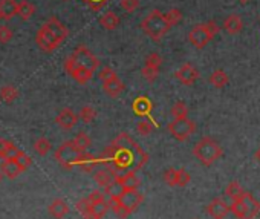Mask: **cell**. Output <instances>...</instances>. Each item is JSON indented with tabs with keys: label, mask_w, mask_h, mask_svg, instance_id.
<instances>
[{
	"label": "cell",
	"mask_w": 260,
	"mask_h": 219,
	"mask_svg": "<svg viewBox=\"0 0 260 219\" xmlns=\"http://www.w3.org/2000/svg\"><path fill=\"white\" fill-rule=\"evenodd\" d=\"M100 25L104 29H107V31H113L119 25V17H118V15L113 11H109V12H106L103 17L100 19Z\"/></svg>",
	"instance_id": "cell-25"
},
{
	"label": "cell",
	"mask_w": 260,
	"mask_h": 219,
	"mask_svg": "<svg viewBox=\"0 0 260 219\" xmlns=\"http://www.w3.org/2000/svg\"><path fill=\"white\" fill-rule=\"evenodd\" d=\"M226 195L236 201V199L243 196V190H242V187L237 182H229L228 187H226Z\"/></svg>",
	"instance_id": "cell-37"
},
{
	"label": "cell",
	"mask_w": 260,
	"mask_h": 219,
	"mask_svg": "<svg viewBox=\"0 0 260 219\" xmlns=\"http://www.w3.org/2000/svg\"><path fill=\"white\" fill-rule=\"evenodd\" d=\"M141 74H143V77L146 78V80L149 82V83H153L158 78V75H159V69H156V68H151V66H144L143 68V71H141Z\"/></svg>",
	"instance_id": "cell-38"
},
{
	"label": "cell",
	"mask_w": 260,
	"mask_h": 219,
	"mask_svg": "<svg viewBox=\"0 0 260 219\" xmlns=\"http://www.w3.org/2000/svg\"><path fill=\"white\" fill-rule=\"evenodd\" d=\"M87 199H89L90 204H95V202L104 201V199H106V195H104V192H101V190H94V192H92V193L87 196Z\"/></svg>",
	"instance_id": "cell-46"
},
{
	"label": "cell",
	"mask_w": 260,
	"mask_h": 219,
	"mask_svg": "<svg viewBox=\"0 0 260 219\" xmlns=\"http://www.w3.org/2000/svg\"><path fill=\"white\" fill-rule=\"evenodd\" d=\"M219 34V26L216 22H207L196 25L188 33V42L197 49H204L205 46Z\"/></svg>",
	"instance_id": "cell-5"
},
{
	"label": "cell",
	"mask_w": 260,
	"mask_h": 219,
	"mask_svg": "<svg viewBox=\"0 0 260 219\" xmlns=\"http://www.w3.org/2000/svg\"><path fill=\"white\" fill-rule=\"evenodd\" d=\"M143 199H144V196L141 193H138L136 190H124L116 198V202H119L121 206H124L130 212H133L135 209H138V206L141 204Z\"/></svg>",
	"instance_id": "cell-13"
},
{
	"label": "cell",
	"mask_w": 260,
	"mask_h": 219,
	"mask_svg": "<svg viewBox=\"0 0 260 219\" xmlns=\"http://www.w3.org/2000/svg\"><path fill=\"white\" fill-rule=\"evenodd\" d=\"M44 28L49 31V34L61 44L65 40H66V37L69 36V29L61 23L57 17H51L49 20H46L44 23Z\"/></svg>",
	"instance_id": "cell-10"
},
{
	"label": "cell",
	"mask_w": 260,
	"mask_h": 219,
	"mask_svg": "<svg viewBox=\"0 0 260 219\" xmlns=\"http://www.w3.org/2000/svg\"><path fill=\"white\" fill-rule=\"evenodd\" d=\"M80 153H81V152L74 146L72 141H66V143H63V144H61V146L57 149V152H55V160H57L61 166H63L65 169L71 170V169H74V167L76 166V160H78Z\"/></svg>",
	"instance_id": "cell-8"
},
{
	"label": "cell",
	"mask_w": 260,
	"mask_h": 219,
	"mask_svg": "<svg viewBox=\"0 0 260 219\" xmlns=\"http://www.w3.org/2000/svg\"><path fill=\"white\" fill-rule=\"evenodd\" d=\"M36 14V6L28 2V0H22L17 2V15L22 20H29Z\"/></svg>",
	"instance_id": "cell-22"
},
{
	"label": "cell",
	"mask_w": 260,
	"mask_h": 219,
	"mask_svg": "<svg viewBox=\"0 0 260 219\" xmlns=\"http://www.w3.org/2000/svg\"><path fill=\"white\" fill-rule=\"evenodd\" d=\"M49 213L51 216H54L55 219H63L68 213H69V206L68 202L63 199H55L52 204L49 206Z\"/></svg>",
	"instance_id": "cell-21"
},
{
	"label": "cell",
	"mask_w": 260,
	"mask_h": 219,
	"mask_svg": "<svg viewBox=\"0 0 260 219\" xmlns=\"http://www.w3.org/2000/svg\"><path fill=\"white\" fill-rule=\"evenodd\" d=\"M92 215H94L95 219H103L104 215L109 212V204H107V201H100V202H95V204H92Z\"/></svg>",
	"instance_id": "cell-30"
},
{
	"label": "cell",
	"mask_w": 260,
	"mask_h": 219,
	"mask_svg": "<svg viewBox=\"0 0 260 219\" xmlns=\"http://www.w3.org/2000/svg\"><path fill=\"white\" fill-rule=\"evenodd\" d=\"M0 182H2V172H0Z\"/></svg>",
	"instance_id": "cell-51"
},
{
	"label": "cell",
	"mask_w": 260,
	"mask_h": 219,
	"mask_svg": "<svg viewBox=\"0 0 260 219\" xmlns=\"http://www.w3.org/2000/svg\"><path fill=\"white\" fill-rule=\"evenodd\" d=\"M175 77L178 78L182 85L190 86V85H193V83H196L199 80V71L191 63H186V65H182L176 71Z\"/></svg>",
	"instance_id": "cell-11"
},
{
	"label": "cell",
	"mask_w": 260,
	"mask_h": 219,
	"mask_svg": "<svg viewBox=\"0 0 260 219\" xmlns=\"http://www.w3.org/2000/svg\"><path fill=\"white\" fill-rule=\"evenodd\" d=\"M116 72L112 69V68H109V66H106V68H103L97 75H98V78H100V80L101 82H104V80H107V78H111V77H113Z\"/></svg>",
	"instance_id": "cell-47"
},
{
	"label": "cell",
	"mask_w": 260,
	"mask_h": 219,
	"mask_svg": "<svg viewBox=\"0 0 260 219\" xmlns=\"http://www.w3.org/2000/svg\"><path fill=\"white\" fill-rule=\"evenodd\" d=\"M103 89H104V92H106L109 97L116 98L119 93L124 90V83H122L119 78H118V75L115 74L113 77L107 78V80L103 82Z\"/></svg>",
	"instance_id": "cell-14"
},
{
	"label": "cell",
	"mask_w": 260,
	"mask_h": 219,
	"mask_svg": "<svg viewBox=\"0 0 260 219\" xmlns=\"http://www.w3.org/2000/svg\"><path fill=\"white\" fill-rule=\"evenodd\" d=\"M147 161L149 153L127 132L119 133L100 158V163L106 164L115 178L126 172L140 170Z\"/></svg>",
	"instance_id": "cell-1"
},
{
	"label": "cell",
	"mask_w": 260,
	"mask_h": 219,
	"mask_svg": "<svg viewBox=\"0 0 260 219\" xmlns=\"http://www.w3.org/2000/svg\"><path fill=\"white\" fill-rule=\"evenodd\" d=\"M239 2H240V3H243V5H245V3H248V2H250V0H239Z\"/></svg>",
	"instance_id": "cell-50"
},
{
	"label": "cell",
	"mask_w": 260,
	"mask_h": 219,
	"mask_svg": "<svg viewBox=\"0 0 260 219\" xmlns=\"http://www.w3.org/2000/svg\"><path fill=\"white\" fill-rule=\"evenodd\" d=\"M146 65L159 69V68L162 66V57H161L158 52H151V54H149L147 58H146Z\"/></svg>",
	"instance_id": "cell-39"
},
{
	"label": "cell",
	"mask_w": 260,
	"mask_h": 219,
	"mask_svg": "<svg viewBox=\"0 0 260 219\" xmlns=\"http://www.w3.org/2000/svg\"><path fill=\"white\" fill-rule=\"evenodd\" d=\"M223 29L226 31L228 34H239L240 31L243 29V20L239 17L237 14H231L223 20Z\"/></svg>",
	"instance_id": "cell-18"
},
{
	"label": "cell",
	"mask_w": 260,
	"mask_h": 219,
	"mask_svg": "<svg viewBox=\"0 0 260 219\" xmlns=\"http://www.w3.org/2000/svg\"><path fill=\"white\" fill-rule=\"evenodd\" d=\"M141 29L144 31V34L150 37L153 42H159L168 31H170V25L165 20L164 14L159 9L150 11L146 17L141 20Z\"/></svg>",
	"instance_id": "cell-3"
},
{
	"label": "cell",
	"mask_w": 260,
	"mask_h": 219,
	"mask_svg": "<svg viewBox=\"0 0 260 219\" xmlns=\"http://www.w3.org/2000/svg\"><path fill=\"white\" fill-rule=\"evenodd\" d=\"M83 2H84L92 11H100V9H103L107 3H109V0H83Z\"/></svg>",
	"instance_id": "cell-44"
},
{
	"label": "cell",
	"mask_w": 260,
	"mask_h": 219,
	"mask_svg": "<svg viewBox=\"0 0 260 219\" xmlns=\"http://www.w3.org/2000/svg\"><path fill=\"white\" fill-rule=\"evenodd\" d=\"M176 179H178V170L176 169H168L165 174H164V181L168 185H176Z\"/></svg>",
	"instance_id": "cell-45"
},
{
	"label": "cell",
	"mask_w": 260,
	"mask_h": 219,
	"mask_svg": "<svg viewBox=\"0 0 260 219\" xmlns=\"http://www.w3.org/2000/svg\"><path fill=\"white\" fill-rule=\"evenodd\" d=\"M133 111L140 117H147L151 111V103L147 97H140L133 103Z\"/></svg>",
	"instance_id": "cell-24"
},
{
	"label": "cell",
	"mask_w": 260,
	"mask_h": 219,
	"mask_svg": "<svg viewBox=\"0 0 260 219\" xmlns=\"http://www.w3.org/2000/svg\"><path fill=\"white\" fill-rule=\"evenodd\" d=\"M55 123H57V126L63 131H71L75 128V124L78 123V115H76L72 109L65 107V109H61L60 114L57 115Z\"/></svg>",
	"instance_id": "cell-12"
},
{
	"label": "cell",
	"mask_w": 260,
	"mask_h": 219,
	"mask_svg": "<svg viewBox=\"0 0 260 219\" xmlns=\"http://www.w3.org/2000/svg\"><path fill=\"white\" fill-rule=\"evenodd\" d=\"M259 209H260V206L248 193H243V196L236 199L234 204L231 206V210L240 219H253L259 213Z\"/></svg>",
	"instance_id": "cell-6"
},
{
	"label": "cell",
	"mask_w": 260,
	"mask_h": 219,
	"mask_svg": "<svg viewBox=\"0 0 260 219\" xmlns=\"http://www.w3.org/2000/svg\"><path fill=\"white\" fill-rule=\"evenodd\" d=\"M8 143H9V141H6V139H2V138H0V160H5Z\"/></svg>",
	"instance_id": "cell-48"
},
{
	"label": "cell",
	"mask_w": 260,
	"mask_h": 219,
	"mask_svg": "<svg viewBox=\"0 0 260 219\" xmlns=\"http://www.w3.org/2000/svg\"><path fill=\"white\" fill-rule=\"evenodd\" d=\"M51 141L48 138H44V136H40L37 141L34 143V150L40 155V156H44V155H48V152L51 150Z\"/></svg>",
	"instance_id": "cell-31"
},
{
	"label": "cell",
	"mask_w": 260,
	"mask_h": 219,
	"mask_svg": "<svg viewBox=\"0 0 260 219\" xmlns=\"http://www.w3.org/2000/svg\"><path fill=\"white\" fill-rule=\"evenodd\" d=\"M119 5L126 12H133L140 8V0H119Z\"/></svg>",
	"instance_id": "cell-41"
},
{
	"label": "cell",
	"mask_w": 260,
	"mask_h": 219,
	"mask_svg": "<svg viewBox=\"0 0 260 219\" xmlns=\"http://www.w3.org/2000/svg\"><path fill=\"white\" fill-rule=\"evenodd\" d=\"M74 146L78 149L80 152H87V149L92 146V139L84 133V132H80L78 135H76L74 139H72Z\"/></svg>",
	"instance_id": "cell-29"
},
{
	"label": "cell",
	"mask_w": 260,
	"mask_h": 219,
	"mask_svg": "<svg viewBox=\"0 0 260 219\" xmlns=\"http://www.w3.org/2000/svg\"><path fill=\"white\" fill-rule=\"evenodd\" d=\"M14 37L11 28H8L6 25H0V43L5 44L8 42H11V39Z\"/></svg>",
	"instance_id": "cell-42"
},
{
	"label": "cell",
	"mask_w": 260,
	"mask_h": 219,
	"mask_svg": "<svg viewBox=\"0 0 260 219\" xmlns=\"http://www.w3.org/2000/svg\"><path fill=\"white\" fill-rule=\"evenodd\" d=\"M98 66H100V60L84 44L76 46L74 52L65 61V69L80 85H86L94 77Z\"/></svg>",
	"instance_id": "cell-2"
},
{
	"label": "cell",
	"mask_w": 260,
	"mask_h": 219,
	"mask_svg": "<svg viewBox=\"0 0 260 219\" xmlns=\"http://www.w3.org/2000/svg\"><path fill=\"white\" fill-rule=\"evenodd\" d=\"M164 17H165V20L168 22V25L175 26V25H178V23L182 20V12H181V9H178V8H172L170 11H167V12L164 14Z\"/></svg>",
	"instance_id": "cell-34"
},
{
	"label": "cell",
	"mask_w": 260,
	"mask_h": 219,
	"mask_svg": "<svg viewBox=\"0 0 260 219\" xmlns=\"http://www.w3.org/2000/svg\"><path fill=\"white\" fill-rule=\"evenodd\" d=\"M98 164H100V158H97V156L90 155L87 152H81L78 160H76V166H78L83 172H86V174L94 170Z\"/></svg>",
	"instance_id": "cell-16"
},
{
	"label": "cell",
	"mask_w": 260,
	"mask_h": 219,
	"mask_svg": "<svg viewBox=\"0 0 260 219\" xmlns=\"http://www.w3.org/2000/svg\"><path fill=\"white\" fill-rule=\"evenodd\" d=\"M0 172H2V175H5L6 178L9 179H15L22 175V169L19 167V164L15 163L12 158H8V160H3L2 164H0Z\"/></svg>",
	"instance_id": "cell-15"
},
{
	"label": "cell",
	"mask_w": 260,
	"mask_h": 219,
	"mask_svg": "<svg viewBox=\"0 0 260 219\" xmlns=\"http://www.w3.org/2000/svg\"><path fill=\"white\" fill-rule=\"evenodd\" d=\"M115 179L122 185V189H124V190H136L138 185L141 184L140 178L136 176L135 172H126V174L116 176Z\"/></svg>",
	"instance_id": "cell-17"
},
{
	"label": "cell",
	"mask_w": 260,
	"mask_h": 219,
	"mask_svg": "<svg viewBox=\"0 0 260 219\" xmlns=\"http://www.w3.org/2000/svg\"><path fill=\"white\" fill-rule=\"evenodd\" d=\"M136 131H138V133H140V135L147 136V135H150L153 132V124L150 121H147V120H143V121L138 123Z\"/></svg>",
	"instance_id": "cell-40"
},
{
	"label": "cell",
	"mask_w": 260,
	"mask_h": 219,
	"mask_svg": "<svg viewBox=\"0 0 260 219\" xmlns=\"http://www.w3.org/2000/svg\"><path fill=\"white\" fill-rule=\"evenodd\" d=\"M76 209H78V212L83 215L84 219H95L94 215H92V210H90V209H92V204L89 202L87 198L80 199V201H78V204H76Z\"/></svg>",
	"instance_id": "cell-33"
},
{
	"label": "cell",
	"mask_w": 260,
	"mask_h": 219,
	"mask_svg": "<svg viewBox=\"0 0 260 219\" xmlns=\"http://www.w3.org/2000/svg\"><path fill=\"white\" fill-rule=\"evenodd\" d=\"M36 43L43 52H54L60 46V43L49 34V31L44 28V25H41V28L38 29L36 36Z\"/></svg>",
	"instance_id": "cell-9"
},
{
	"label": "cell",
	"mask_w": 260,
	"mask_h": 219,
	"mask_svg": "<svg viewBox=\"0 0 260 219\" xmlns=\"http://www.w3.org/2000/svg\"><path fill=\"white\" fill-rule=\"evenodd\" d=\"M17 97H19V90L11 85H6V86H3L2 89H0V100H2L3 103L9 104Z\"/></svg>",
	"instance_id": "cell-28"
},
{
	"label": "cell",
	"mask_w": 260,
	"mask_h": 219,
	"mask_svg": "<svg viewBox=\"0 0 260 219\" xmlns=\"http://www.w3.org/2000/svg\"><path fill=\"white\" fill-rule=\"evenodd\" d=\"M94 179H95V182H97L98 185L106 187L107 184H111V182L115 179V176H113V174H112L109 169H100V170L95 172Z\"/></svg>",
	"instance_id": "cell-26"
},
{
	"label": "cell",
	"mask_w": 260,
	"mask_h": 219,
	"mask_svg": "<svg viewBox=\"0 0 260 219\" xmlns=\"http://www.w3.org/2000/svg\"><path fill=\"white\" fill-rule=\"evenodd\" d=\"M188 114V107L186 103H182V101H178L176 104H173L172 107V115L173 118H186Z\"/></svg>",
	"instance_id": "cell-36"
},
{
	"label": "cell",
	"mask_w": 260,
	"mask_h": 219,
	"mask_svg": "<svg viewBox=\"0 0 260 219\" xmlns=\"http://www.w3.org/2000/svg\"><path fill=\"white\" fill-rule=\"evenodd\" d=\"M228 82H229L228 74L223 69H216V71H213V74L210 75V83L218 89L225 88L228 85Z\"/></svg>",
	"instance_id": "cell-23"
},
{
	"label": "cell",
	"mask_w": 260,
	"mask_h": 219,
	"mask_svg": "<svg viewBox=\"0 0 260 219\" xmlns=\"http://www.w3.org/2000/svg\"><path fill=\"white\" fill-rule=\"evenodd\" d=\"M228 206L222 199H214L211 204L208 206V213L214 218V219H223L228 215Z\"/></svg>",
	"instance_id": "cell-20"
},
{
	"label": "cell",
	"mask_w": 260,
	"mask_h": 219,
	"mask_svg": "<svg viewBox=\"0 0 260 219\" xmlns=\"http://www.w3.org/2000/svg\"><path fill=\"white\" fill-rule=\"evenodd\" d=\"M256 160L260 163V147H259V149H257V152H256Z\"/></svg>",
	"instance_id": "cell-49"
},
{
	"label": "cell",
	"mask_w": 260,
	"mask_h": 219,
	"mask_svg": "<svg viewBox=\"0 0 260 219\" xmlns=\"http://www.w3.org/2000/svg\"><path fill=\"white\" fill-rule=\"evenodd\" d=\"M193 155L204 166L210 167L213 163H216L222 156V147L219 146V143L214 141L213 138L204 136L201 141L196 143V146L193 149Z\"/></svg>",
	"instance_id": "cell-4"
},
{
	"label": "cell",
	"mask_w": 260,
	"mask_h": 219,
	"mask_svg": "<svg viewBox=\"0 0 260 219\" xmlns=\"http://www.w3.org/2000/svg\"><path fill=\"white\" fill-rule=\"evenodd\" d=\"M196 131V124L194 121L186 118H175L170 124H168V132L170 135L178 139V141H186Z\"/></svg>",
	"instance_id": "cell-7"
},
{
	"label": "cell",
	"mask_w": 260,
	"mask_h": 219,
	"mask_svg": "<svg viewBox=\"0 0 260 219\" xmlns=\"http://www.w3.org/2000/svg\"><path fill=\"white\" fill-rule=\"evenodd\" d=\"M17 15V2L15 0H0V19L11 20Z\"/></svg>",
	"instance_id": "cell-19"
},
{
	"label": "cell",
	"mask_w": 260,
	"mask_h": 219,
	"mask_svg": "<svg viewBox=\"0 0 260 219\" xmlns=\"http://www.w3.org/2000/svg\"><path fill=\"white\" fill-rule=\"evenodd\" d=\"M190 174L186 170V169H179L178 170V179H176V185H181V187H186L188 182H190Z\"/></svg>",
	"instance_id": "cell-43"
},
{
	"label": "cell",
	"mask_w": 260,
	"mask_h": 219,
	"mask_svg": "<svg viewBox=\"0 0 260 219\" xmlns=\"http://www.w3.org/2000/svg\"><path fill=\"white\" fill-rule=\"evenodd\" d=\"M122 192H124V189H122V185H121L116 179H113L111 184H107V185L104 187L106 199H116Z\"/></svg>",
	"instance_id": "cell-27"
},
{
	"label": "cell",
	"mask_w": 260,
	"mask_h": 219,
	"mask_svg": "<svg viewBox=\"0 0 260 219\" xmlns=\"http://www.w3.org/2000/svg\"><path fill=\"white\" fill-rule=\"evenodd\" d=\"M78 118H80L83 123L89 124V123H92V121L97 118V111H95V109L92 107V106H84V107H81Z\"/></svg>",
	"instance_id": "cell-32"
},
{
	"label": "cell",
	"mask_w": 260,
	"mask_h": 219,
	"mask_svg": "<svg viewBox=\"0 0 260 219\" xmlns=\"http://www.w3.org/2000/svg\"><path fill=\"white\" fill-rule=\"evenodd\" d=\"M12 160L19 164V167H20L22 170H26L28 167H31V164H33V160H31V156L26 155L23 150H19V153L15 155Z\"/></svg>",
	"instance_id": "cell-35"
}]
</instances>
